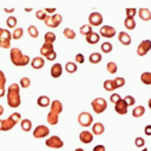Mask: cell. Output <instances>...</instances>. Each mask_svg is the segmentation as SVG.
Masks as SVG:
<instances>
[{
  "mask_svg": "<svg viewBox=\"0 0 151 151\" xmlns=\"http://www.w3.org/2000/svg\"><path fill=\"white\" fill-rule=\"evenodd\" d=\"M7 97V104L10 108L16 109L21 105V94H19V85L18 83H11L6 92Z\"/></svg>",
  "mask_w": 151,
  "mask_h": 151,
  "instance_id": "cell-1",
  "label": "cell"
},
{
  "mask_svg": "<svg viewBox=\"0 0 151 151\" xmlns=\"http://www.w3.org/2000/svg\"><path fill=\"white\" fill-rule=\"evenodd\" d=\"M10 58H11L12 64L16 67H26L30 62L29 56L23 55V52L17 47H12L10 50Z\"/></svg>",
  "mask_w": 151,
  "mask_h": 151,
  "instance_id": "cell-2",
  "label": "cell"
},
{
  "mask_svg": "<svg viewBox=\"0 0 151 151\" xmlns=\"http://www.w3.org/2000/svg\"><path fill=\"white\" fill-rule=\"evenodd\" d=\"M19 121H22V120H21V114H19V112H14V114L10 115L6 120H3V121H1V126H0V131H3V132H7V131L12 129V128H14Z\"/></svg>",
  "mask_w": 151,
  "mask_h": 151,
  "instance_id": "cell-3",
  "label": "cell"
},
{
  "mask_svg": "<svg viewBox=\"0 0 151 151\" xmlns=\"http://www.w3.org/2000/svg\"><path fill=\"white\" fill-rule=\"evenodd\" d=\"M11 39H12V33L10 30L0 28V47L1 48H10L11 46Z\"/></svg>",
  "mask_w": 151,
  "mask_h": 151,
  "instance_id": "cell-4",
  "label": "cell"
},
{
  "mask_svg": "<svg viewBox=\"0 0 151 151\" xmlns=\"http://www.w3.org/2000/svg\"><path fill=\"white\" fill-rule=\"evenodd\" d=\"M108 108V103L104 98H96L92 102V109L96 114H102Z\"/></svg>",
  "mask_w": 151,
  "mask_h": 151,
  "instance_id": "cell-5",
  "label": "cell"
},
{
  "mask_svg": "<svg viewBox=\"0 0 151 151\" xmlns=\"http://www.w3.org/2000/svg\"><path fill=\"white\" fill-rule=\"evenodd\" d=\"M62 21H63L62 15H59V14H53V15H51V16L47 15V17H46V19H45L44 22H45L46 26L50 27V28H58L59 24L62 23Z\"/></svg>",
  "mask_w": 151,
  "mask_h": 151,
  "instance_id": "cell-6",
  "label": "cell"
},
{
  "mask_svg": "<svg viewBox=\"0 0 151 151\" xmlns=\"http://www.w3.org/2000/svg\"><path fill=\"white\" fill-rule=\"evenodd\" d=\"M79 123L82 126V127H90V126L93 123V116L90 114V112H80V115L78 117Z\"/></svg>",
  "mask_w": 151,
  "mask_h": 151,
  "instance_id": "cell-7",
  "label": "cell"
},
{
  "mask_svg": "<svg viewBox=\"0 0 151 151\" xmlns=\"http://www.w3.org/2000/svg\"><path fill=\"white\" fill-rule=\"evenodd\" d=\"M48 134H50V129L45 124L37 126V127H35V129L33 131V137L36 138V139H42V138H46Z\"/></svg>",
  "mask_w": 151,
  "mask_h": 151,
  "instance_id": "cell-8",
  "label": "cell"
},
{
  "mask_svg": "<svg viewBox=\"0 0 151 151\" xmlns=\"http://www.w3.org/2000/svg\"><path fill=\"white\" fill-rule=\"evenodd\" d=\"M45 144H46V146L52 147V149H60V147H63V145H64L63 140L60 139L58 135H52V137H50L45 142Z\"/></svg>",
  "mask_w": 151,
  "mask_h": 151,
  "instance_id": "cell-9",
  "label": "cell"
},
{
  "mask_svg": "<svg viewBox=\"0 0 151 151\" xmlns=\"http://www.w3.org/2000/svg\"><path fill=\"white\" fill-rule=\"evenodd\" d=\"M150 50H151V40H143L137 48V53H138V56L143 57L149 53Z\"/></svg>",
  "mask_w": 151,
  "mask_h": 151,
  "instance_id": "cell-10",
  "label": "cell"
},
{
  "mask_svg": "<svg viewBox=\"0 0 151 151\" xmlns=\"http://www.w3.org/2000/svg\"><path fill=\"white\" fill-rule=\"evenodd\" d=\"M88 23H90V26H100V24L103 23V16L99 14V12H92V14L88 16Z\"/></svg>",
  "mask_w": 151,
  "mask_h": 151,
  "instance_id": "cell-11",
  "label": "cell"
},
{
  "mask_svg": "<svg viewBox=\"0 0 151 151\" xmlns=\"http://www.w3.org/2000/svg\"><path fill=\"white\" fill-rule=\"evenodd\" d=\"M115 34H116V30H115L114 27H111V26H103L99 30V35L103 36V37H108V39L114 37Z\"/></svg>",
  "mask_w": 151,
  "mask_h": 151,
  "instance_id": "cell-12",
  "label": "cell"
},
{
  "mask_svg": "<svg viewBox=\"0 0 151 151\" xmlns=\"http://www.w3.org/2000/svg\"><path fill=\"white\" fill-rule=\"evenodd\" d=\"M128 110V105L123 99H120L117 103H115V111L119 115H126Z\"/></svg>",
  "mask_w": 151,
  "mask_h": 151,
  "instance_id": "cell-13",
  "label": "cell"
},
{
  "mask_svg": "<svg viewBox=\"0 0 151 151\" xmlns=\"http://www.w3.org/2000/svg\"><path fill=\"white\" fill-rule=\"evenodd\" d=\"M80 140H81V143H83V144H90V143H92V140H93V134H92V132H90V131H82L81 133H80Z\"/></svg>",
  "mask_w": 151,
  "mask_h": 151,
  "instance_id": "cell-14",
  "label": "cell"
},
{
  "mask_svg": "<svg viewBox=\"0 0 151 151\" xmlns=\"http://www.w3.org/2000/svg\"><path fill=\"white\" fill-rule=\"evenodd\" d=\"M62 111H63V104H62V102H60V100H58V99L53 100V102L51 103V112H53V114H56V115L59 116V114H60Z\"/></svg>",
  "mask_w": 151,
  "mask_h": 151,
  "instance_id": "cell-15",
  "label": "cell"
},
{
  "mask_svg": "<svg viewBox=\"0 0 151 151\" xmlns=\"http://www.w3.org/2000/svg\"><path fill=\"white\" fill-rule=\"evenodd\" d=\"M119 41L122 44V45H126V46H128L131 45V41H132V37L128 33H126V32H120L119 33Z\"/></svg>",
  "mask_w": 151,
  "mask_h": 151,
  "instance_id": "cell-16",
  "label": "cell"
},
{
  "mask_svg": "<svg viewBox=\"0 0 151 151\" xmlns=\"http://www.w3.org/2000/svg\"><path fill=\"white\" fill-rule=\"evenodd\" d=\"M30 65L34 69H42L45 65V59L42 57H35L30 60Z\"/></svg>",
  "mask_w": 151,
  "mask_h": 151,
  "instance_id": "cell-17",
  "label": "cell"
},
{
  "mask_svg": "<svg viewBox=\"0 0 151 151\" xmlns=\"http://www.w3.org/2000/svg\"><path fill=\"white\" fill-rule=\"evenodd\" d=\"M62 73H63V67L59 64V63H56V64L52 65V68H51V76L53 79H58L62 75Z\"/></svg>",
  "mask_w": 151,
  "mask_h": 151,
  "instance_id": "cell-18",
  "label": "cell"
},
{
  "mask_svg": "<svg viewBox=\"0 0 151 151\" xmlns=\"http://www.w3.org/2000/svg\"><path fill=\"white\" fill-rule=\"evenodd\" d=\"M138 15H139V17L145 22L151 21V12H150L149 9H144V7L139 9L138 10Z\"/></svg>",
  "mask_w": 151,
  "mask_h": 151,
  "instance_id": "cell-19",
  "label": "cell"
},
{
  "mask_svg": "<svg viewBox=\"0 0 151 151\" xmlns=\"http://www.w3.org/2000/svg\"><path fill=\"white\" fill-rule=\"evenodd\" d=\"M105 131L104 128V124L103 123H100V122H97L92 126V134L94 135H100V134H103Z\"/></svg>",
  "mask_w": 151,
  "mask_h": 151,
  "instance_id": "cell-20",
  "label": "cell"
},
{
  "mask_svg": "<svg viewBox=\"0 0 151 151\" xmlns=\"http://www.w3.org/2000/svg\"><path fill=\"white\" fill-rule=\"evenodd\" d=\"M99 39H100V35H99V33H96V32H92L90 35L86 36V41L91 45H96L99 41Z\"/></svg>",
  "mask_w": 151,
  "mask_h": 151,
  "instance_id": "cell-21",
  "label": "cell"
},
{
  "mask_svg": "<svg viewBox=\"0 0 151 151\" xmlns=\"http://www.w3.org/2000/svg\"><path fill=\"white\" fill-rule=\"evenodd\" d=\"M5 83H6V76H5V74L1 70H0V98L4 97L6 94Z\"/></svg>",
  "mask_w": 151,
  "mask_h": 151,
  "instance_id": "cell-22",
  "label": "cell"
},
{
  "mask_svg": "<svg viewBox=\"0 0 151 151\" xmlns=\"http://www.w3.org/2000/svg\"><path fill=\"white\" fill-rule=\"evenodd\" d=\"M36 103L41 108H46V106H48L50 104H51V100H50V98L47 96H40L39 98H37Z\"/></svg>",
  "mask_w": 151,
  "mask_h": 151,
  "instance_id": "cell-23",
  "label": "cell"
},
{
  "mask_svg": "<svg viewBox=\"0 0 151 151\" xmlns=\"http://www.w3.org/2000/svg\"><path fill=\"white\" fill-rule=\"evenodd\" d=\"M144 114H145V108H144L143 105L135 106V108L133 109V111H132V115H133V117H135V119L142 117Z\"/></svg>",
  "mask_w": 151,
  "mask_h": 151,
  "instance_id": "cell-24",
  "label": "cell"
},
{
  "mask_svg": "<svg viewBox=\"0 0 151 151\" xmlns=\"http://www.w3.org/2000/svg\"><path fill=\"white\" fill-rule=\"evenodd\" d=\"M102 53H99V52H93L88 57V60L90 63H92V64H98V63H100V60H102Z\"/></svg>",
  "mask_w": 151,
  "mask_h": 151,
  "instance_id": "cell-25",
  "label": "cell"
},
{
  "mask_svg": "<svg viewBox=\"0 0 151 151\" xmlns=\"http://www.w3.org/2000/svg\"><path fill=\"white\" fill-rule=\"evenodd\" d=\"M51 51H53V44H47V42H45V44L41 46V48H40V53H41V56H44V57H46V55L50 53Z\"/></svg>",
  "mask_w": 151,
  "mask_h": 151,
  "instance_id": "cell-26",
  "label": "cell"
},
{
  "mask_svg": "<svg viewBox=\"0 0 151 151\" xmlns=\"http://www.w3.org/2000/svg\"><path fill=\"white\" fill-rule=\"evenodd\" d=\"M21 127L24 132H29L32 131V127H33V124H32V121L29 119H24L21 121Z\"/></svg>",
  "mask_w": 151,
  "mask_h": 151,
  "instance_id": "cell-27",
  "label": "cell"
},
{
  "mask_svg": "<svg viewBox=\"0 0 151 151\" xmlns=\"http://www.w3.org/2000/svg\"><path fill=\"white\" fill-rule=\"evenodd\" d=\"M58 121H59V116L50 111L48 115H47V122H48L50 124H52V126H56V124L58 123Z\"/></svg>",
  "mask_w": 151,
  "mask_h": 151,
  "instance_id": "cell-28",
  "label": "cell"
},
{
  "mask_svg": "<svg viewBox=\"0 0 151 151\" xmlns=\"http://www.w3.org/2000/svg\"><path fill=\"white\" fill-rule=\"evenodd\" d=\"M103 87H104V90L108 91V92H112V91H115V83H114V80H105L104 83H103Z\"/></svg>",
  "mask_w": 151,
  "mask_h": 151,
  "instance_id": "cell-29",
  "label": "cell"
},
{
  "mask_svg": "<svg viewBox=\"0 0 151 151\" xmlns=\"http://www.w3.org/2000/svg\"><path fill=\"white\" fill-rule=\"evenodd\" d=\"M140 81L144 85H151V73L150 71H145L140 75Z\"/></svg>",
  "mask_w": 151,
  "mask_h": 151,
  "instance_id": "cell-30",
  "label": "cell"
},
{
  "mask_svg": "<svg viewBox=\"0 0 151 151\" xmlns=\"http://www.w3.org/2000/svg\"><path fill=\"white\" fill-rule=\"evenodd\" d=\"M44 40H45V42H47V44H53V42L56 41V34L52 33V32H47V33H45Z\"/></svg>",
  "mask_w": 151,
  "mask_h": 151,
  "instance_id": "cell-31",
  "label": "cell"
},
{
  "mask_svg": "<svg viewBox=\"0 0 151 151\" xmlns=\"http://www.w3.org/2000/svg\"><path fill=\"white\" fill-rule=\"evenodd\" d=\"M123 26L127 28V29H129V30H132V29H134L135 28V26H137V23H135V19L134 18H127L126 17V19H124V24Z\"/></svg>",
  "mask_w": 151,
  "mask_h": 151,
  "instance_id": "cell-32",
  "label": "cell"
},
{
  "mask_svg": "<svg viewBox=\"0 0 151 151\" xmlns=\"http://www.w3.org/2000/svg\"><path fill=\"white\" fill-rule=\"evenodd\" d=\"M65 70H67V73H69V74H74L75 71L78 70L76 63H74V62H68V63H65Z\"/></svg>",
  "mask_w": 151,
  "mask_h": 151,
  "instance_id": "cell-33",
  "label": "cell"
},
{
  "mask_svg": "<svg viewBox=\"0 0 151 151\" xmlns=\"http://www.w3.org/2000/svg\"><path fill=\"white\" fill-rule=\"evenodd\" d=\"M92 32H93V30H92V27L90 26V24H83V26L80 27V34H82V35H85V36L90 35Z\"/></svg>",
  "mask_w": 151,
  "mask_h": 151,
  "instance_id": "cell-34",
  "label": "cell"
},
{
  "mask_svg": "<svg viewBox=\"0 0 151 151\" xmlns=\"http://www.w3.org/2000/svg\"><path fill=\"white\" fill-rule=\"evenodd\" d=\"M63 34H64V36L69 40H73V39L76 37V33H75L73 29H70V28H65L64 30H63Z\"/></svg>",
  "mask_w": 151,
  "mask_h": 151,
  "instance_id": "cell-35",
  "label": "cell"
},
{
  "mask_svg": "<svg viewBox=\"0 0 151 151\" xmlns=\"http://www.w3.org/2000/svg\"><path fill=\"white\" fill-rule=\"evenodd\" d=\"M106 70L109 74H116L117 73V65L114 62H109L106 64Z\"/></svg>",
  "mask_w": 151,
  "mask_h": 151,
  "instance_id": "cell-36",
  "label": "cell"
},
{
  "mask_svg": "<svg viewBox=\"0 0 151 151\" xmlns=\"http://www.w3.org/2000/svg\"><path fill=\"white\" fill-rule=\"evenodd\" d=\"M6 26H7L9 28H15V27L17 26V18H16L15 16L7 17V19H6Z\"/></svg>",
  "mask_w": 151,
  "mask_h": 151,
  "instance_id": "cell-37",
  "label": "cell"
},
{
  "mask_svg": "<svg viewBox=\"0 0 151 151\" xmlns=\"http://www.w3.org/2000/svg\"><path fill=\"white\" fill-rule=\"evenodd\" d=\"M100 48H102V51H103L104 53H110V52L112 51V44H111V42L105 41V42H103V44H102Z\"/></svg>",
  "mask_w": 151,
  "mask_h": 151,
  "instance_id": "cell-38",
  "label": "cell"
},
{
  "mask_svg": "<svg viewBox=\"0 0 151 151\" xmlns=\"http://www.w3.org/2000/svg\"><path fill=\"white\" fill-rule=\"evenodd\" d=\"M23 28H16L14 30V33H12V39H15V40H19L21 37L23 36Z\"/></svg>",
  "mask_w": 151,
  "mask_h": 151,
  "instance_id": "cell-39",
  "label": "cell"
},
{
  "mask_svg": "<svg viewBox=\"0 0 151 151\" xmlns=\"http://www.w3.org/2000/svg\"><path fill=\"white\" fill-rule=\"evenodd\" d=\"M28 34H29V36L35 39V37L39 36V30H37V28L35 26H29L28 27Z\"/></svg>",
  "mask_w": 151,
  "mask_h": 151,
  "instance_id": "cell-40",
  "label": "cell"
},
{
  "mask_svg": "<svg viewBox=\"0 0 151 151\" xmlns=\"http://www.w3.org/2000/svg\"><path fill=\"white\" fill-rule=\"evenodd\" d=\"M138 14V10L133 9V7H128L126 9V17L127 18H134V16Z\"/></svg>",
  "mask_w": 151,
  "mask_h": 151,
  "instance_id": "cell-41",
  "label": "cell"
},
{
  "mask_svg": "<svg viewBox=\"0 0 151 151\" xmlns=\"http://www.w3.org/2000/svg\"><path fill=\"white\" fill-rule=\"evenodd\" d=\"M19 86L22 87V88H28V87L30 86V79L27 78V76H24L19 80Z\"/></svg>",
  "mask_w": 151,
  "mask_h": 151,
  "instance_id": "cell-42",
  "label": "cell"
},
{
  "mask_svg": "<svg viewBox=\"0 0 151 151\" xmlns=\"http://www.w3.org/2000/svg\"><path fill=\"white\" fill-rule=\"evenodd\" d=\"M114 83H115V88H121V87L124 86L126 80L123 78H116V79H114Z\"/></svg>",
  "mask_w": 151,
  "mask_h": 151,
  "instance_id": "cell-43",
  "label": "cell"
},
{
  "mask_svg": "<svg viewBox=\"0 0 151 151\" xmlns=\"http://www.w3.org/2000/svg\"><path fill=\"white\" fill-rule=\"evenodd\" d=\"M123 100H124L126 103H127L128 106H132V105H134V103H135V99H134L133 96H126V97L123 98Z\"/></svg>",
  "mask_w": 151,
  "mask_h": 151,
  "instance_id": "cell-44",
  "label": "cell"
},
{
  "mask_svg": "<svg viewBox=\"0 0 151 151\" xmlns=\"http://www.w3.org/2000/svg\"><path fill=\"white\" fill-rule=\"evenodd\" d=\"M46 17H47V15H46V12L44 11V10H39L36 12V18L37 19H40V21H45L46 19Z\"/></svg>",
  "mask_w": 151,
  "mask_h": 151,
  "instance_id": "cell-45",
  "label": "cell"
},
{
  "mask_svg": "<svg viewBox=\"0 0 151 151\" xmlns=\"http://www.w3.org/2000/svg\"><path fill=\"white\" fill-rule=\"evenodd\" d=\"M134 144H135V146H137V147H143V146L145 145V140L143 139L142 137H138V138H135Z\"/></svg>",
  "mask_w": 151,
  "mask_h": 151,
  "instance_id": "cell-46",
  "label": "cell"
},
{
  "mask_svg": "<svg viewBox=\"0 0 151 151\" xmlns=\"http://www.w3.org/2000/svg\"><path fill=\"white\" fill-rule=\"evenodd\" d=\"M120 99H122V98H121V96H120L119 93H114V94H111V96H110V102H112L114 104L117 103Z\"/></svg>",
  "mask_w": 151,
  "mask_h": 151,
  "instance_id": "cell-47",
  "label": "cell"
},
{
  "mask_svg": "<svg viewBox=\"0 0 151 151\" xmlns=\"http://www.w3.org/2000/svg\"><path fill=\"white\" fill-rule=\"evenodd\" d=\"M56 57H57V53H56V51L53 50V51H51L50 53H47L45 58H46L47 60H55V59H56Z\"/></svg>",
  "mask_w": 151,
  "mask_h": 151,
  "instance_id": "cell-48",
  "label": "cell"
},
{
  "mask_svg": "<svg viewBox=\"0 0 151 151\" xmlns=\"http://www.w3.org/2000/svg\"><path fill=\"white\" fill-rule=\"evenodd\" d=\"M75 60H76V63H79V64H82V63H85V56L82 53H78L75 56Z\"/></svg>",
  "mask_w": 151,
  "mask_h": 151,
  "instance_id": "cell-49",
  "label": "cell"
},
{
  "mask_svg": "<svg viewBox=\"0 0 151 151\" xmlns=\"http://www.w3.org/2000/svg\"><path fill=\"white\" fill-rule=\"evenodd\" d=\"M144 133H145L146 135H151V124L145 126V128H144Z\"/></svg>",
  "mask_w": 151,
  "mask_h": 151,
  "instance_id": "cell-50",
  "label": "cell"
},
{
  "mask_svg": "<svg viewBox=\"0 0 151 151\" xmlns=\"http://www.w3.org/2000/svg\"><path fill=\"white\" fill-rule=\"evenodd\" d=\"M93 151H105V146L104 145H96L93 147Z\"/></svg>",
  "mask_w": 151,
  "mask_h": 151,
  "instance_id": "cell-51",
  "label": "cell"
},
{
  "mask_svg": "<svg viewBox=\"0 0 151 151\" xmlns=\"http://www.w3.org/2000/svg\"><path fill=\"white\" fill-rule=\"evenodd\" d=\"M44 11L46 12V14H56V9H55V7H52V9H48V7H47V9H45Z\"/></svg>",
  "mask_w": 151,
  "mask_h": 151,
  "instance_id": "cell-52",
  "label": "cell"
},
{
  "mask_svg": "<svg viewBox=\"0 0 151 151\" xmlns=\"http://www.w3.org/2000/svg\"><path fill=\"white\" fill-rule=\"evenodd\" d=\"M4 114V106L3 105H0V116H1Z\"/></svg>",
  "mask_w": 151,
  "mask_h": 151,
  "instance_id": "cell-53",
  "label": "cell"
},
{
  "mask_svg": "<svg viewBox=\"0 0 151 151\" xmlns=\"http://www.w3.org/2000/svg\"><path fill=\"white\" fill-rule=\"evenodd\" d=\"M4 11H5V12H14V11H15V9H10V10H9V9H5Z\"/></svg>",
  "mask_w": 151,
  "mask_h": 151,
  "instance_id": "cell-54",
  "label": "cell"
},
{
  "mask_svg": "<svg viewBox=\"0 0 151 151\" xmlns=\"http://www.w3.org/2000/svg\"><path fill=\"white\" fill-rule=\"evenodd\" d=\"M75 151H85V150H83V149H81V147H78V149L75 150Z\"/></svg>",
  "mask_w": 151,
  "mask_h": 151,
  "instance_id": "cell-55",
  "label": "cell"
},
{
  "mask_svg": "<svg viewBox=\"0 0 151 151\" xmlns=\"http://www.w3.org/2000/svg\"><path fill=\"white\" fill-rule=\"evenodd\" d=\"M149 108H150V109H151V98H150V99H149Z\"/></svg>",
  "mask_w": 151,
  "mask_h": 151,
  "instance_id": "cell-56",
  "label": "cell"
},
{
  "mask_svg": "<svg viewBox=\"0 0 151 151\" xmlns=\"http://www.w3.org/2000/svg\"><path fill=\"white\" fill-rule=\"evenodd\" d=\"M142 151H149V150H147V149L145 147V149H144V150H142Z\"/></svg>",
  "mask_w": 151,
  "mask_h": 151,
  "instance_id": "cell-57",
  "label": "cell"
},
{
  "mask_svg": "<svg viewBox=\"0 0 151 151\" xmlns=\"http://www.w3.org/2000/svg\"><path fill=\"white\" fill-rule=\"evenodd\" d=\"M1 121H3V120H1V119H0V126H1Z\"/></svg>",
  "mask_w": 151,
  "mask_h": 151,
  "instance_id": "cell-58",
  "label": "cell"
}]
</instances>
